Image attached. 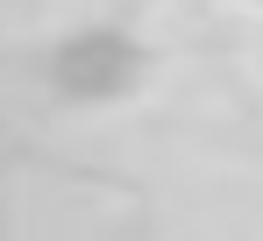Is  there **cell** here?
<instances>
[{"label": "cell", "instance_id": "6da1fadb", "mask_svg": "<svg viewBox=\"0 0 263 241\" xmlns=\"http://www.w3.org/2000/svg\"><path fill=\"white\" fill-rule=\"evenodd\" d=\"M50 78H57V92L64 99H79V107H92V99H121L135 78H142V57H135L128 36H79L64 43L57 57H50Z\"/></svg>", "mask_w": 263, "mask_h": 241}]
</instances>
